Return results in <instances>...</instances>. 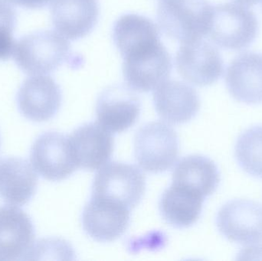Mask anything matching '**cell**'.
Returning <instances> with one entry per match:
<instances>
[{"mask_svg":"<svg viewBox=\"0 0 262 261\" xmlns=\"http://www.w3.org/2000/svg\"><path fill=\"white\" fill-rule=\"evenodd\" d=\"M131 90L125 86H112L98 98V124L112 133L125 131L135 124L140 115V100Z\"/></svg>","mask_w":262,"mask_h":261,"instance_id":"obj_11","label":"cell"},{"mask_svg":"<svg viewBox=\"0 0 262 261\" xmlns=\"http://www.w3.org/2000/svg\"><path fill=\"white\" fill-rule=\"evenodd\" d=\"M16 6H23L28 9H39L47 6L52 0H5Z\"/></svg>","mask_w":262,"mask_h":261,"instance_id":"obj_23","label":"cell"},{"mask_svg":"<svg viewBox=\"0 0 262 261\" xmlns=\"http://www.w3.org/2000/svg\"><path fill=\"white\" fill-rule=\"evenodd\" d=\"M226 84L231 95L246 104L262 102V55L246 53L228 67Z\"/></svg>","mask_w":262,"mask_h":261,"instance_id":"obj_17","label":"cell"},{"mask_svg":"<svg viewBox=\"0 0 262 261\" xmlns=\"http://www.w3.org/2000/svg\"><path fill=\"white\" fill-rule=\"evenodd\" d=\"M18 103L27 119L38 123L49 121L61 106L59 86L49 76L36 75L28 78L18 92Z\"/></svg>","mask_w":262,"mask_h":261,"instance_id":"obj_13","label":"cell"},{"mask_svg":"<svg viewBox=\"0 0 262 261\" xmlns=\"http://www.w3.org/2000/svg\"><path fill=\"white\" fill-rule=\"evenodd\" d=\"M34 239L33 225L26 212L16 207H0V261L24 259Z\"/></svg>","mask_w":262,"mask_h":261,"instance_id":"obj_14","label":"cell"},{"mask_svg":"<svg viewBox=\"0 0 262 261\" xmlns=\"http://www.w3.org/2000/svg\"><path fill=\"white\" fill-rule=\"evenodd\" d=\"M134 149L136 159L142 170L162 173L169 170L178 159V136L175 130L165 123H149L136 134Z\"/></svg>","mask_w":262,"mask_h":261,"instance_id":"obj_4","label":"cell"},{"mask_svg":"<svg viewBox=\"0 0 262 261\" xmlns=\"http://www.w3.org/2000/svg\"><path fill=\"white\" fill-rule=\"evenodd\" d=\"M121 55L124 79L132 90H154L170 75L172 58L160 38L133 44Z\"/></svg>","mask_w":262,"mask_h":261,"instance_id":"obj_1","label":"cell"},{"mask_svg":"<svg viewBox=\"0 0 262 261\" xmlns=\"http://www.w3.org/2000/svg\"><path fill=\"white\" fill-rule=\"evenodd\" d=\"M212 15V7L207 0H160L157 8L160 29L182 43L207 35Z\"/></svg>","mask_w":262,"mask_h":261,"instance_id":"obj_2","label":"cell"},{"mask_svg":"<svg viewBox=\"0 0 262 261\" xmlns=\"http://www.w3.org/2000/svg\"><path fill=\"white\" fill-rule=\"evenodd\" d=\"M176 67L185 81L200 87L214 84L223 72L220 52L203 38L182 43Z\"/></svg>","mask_w":262,"mask_h":261,"instance_id":"obj_7","label":"cell"},{"mask_svg":"<svg viewBox=\"0 0 262 261\" xmlns=\"http://www.w3.org/2000/svg\"><path fill=\"white\" fill-rule=\"evenodd\" d=\"M235 156L245 171L262 177V127L249 129L240 136L235 146Z\"/></svg>","mask_w":262,"mask_h":261,"instance_id":"obj_21","label":"cell"},{"mask_svg":"<svg viewBox=\"0 0 262 261\" xmlns=\"http://www.w3.org/2000/svg\"><path fill=\"white\" fill-rule=\"evenodd\" d=\"M220 232L231 242L243 245L262 241V206L253 201L238 199L225 205L217 217Z\"/></svg>","mask_w":262,"mask_h":261,"instance_id":"obj_8","label":"cell"},{"mask_svg":"<svg viewBox=\"0 0 262 261\" xmlns=\"http://www.w3.org/2000/svg\"><path fill=\"white\" fill-rule=\"evenodd\" d=\"M204 196L187 187L172 183L162 196L160 211L163 219L177 228H186L198 221Z\"/></svg>","mask_w":262,"mask_h":261,"instance_id":"obj_19","label":"cell"},{"mask_svg":"<svg viewBox=\"0 0 262 261\" xmlns=\"http://www.w3.org/2000/svg\"><path fill=\"white\" fill-rule=\"evenodd\" d=\"M52 22L64 38L76 40L86 36L96 25L98 0H53Z\"/></svg>","mask_w":262,"mask_h":261,"instance_id":"obj_16","label":"cell"},{"mask_svg":"<svg viewBox=\"0 0 262 261\" xmlns=\"http://www.w3.org/2000/svg\"><path fill=\"white\" fill-rule=\"evenodd\" d=\"M31 160L35 170L50 181L67 179L78 169L68 137L55 132L45 133L35 140Z\"/></svg>","mask_w":262,"mask_h":261,"instance_id":"obj_9","label":"cell"},{"mask_svg":"<svg viewBox=\"0 0 262 261\" xmlns=\"http://www.w3.org/2000/svg\"><path fill=\"white\" fill-rule=\"evenodd\" d=\"M219 182L220 176L215 163L201 156L182 159L172 175V183L187 187L205 198L214 193Z\"/></svg>","mask_w":262,"mask_h":261,"instance_id":"obj_20","label":"cell"},{"mask_svg":"<svg viewBox=\"0 0 262 261\" xmlns=\"http://www.w3.org/2000/svg\"><path fill=\"white\" fill-rule=\"evenodd\" d=\"M70 55V44L63 35L54 31H42L26 35L14 49L18 67L28 75H46L58 68Z\"/></svg>","mask_w":262,"mask_h":261,"instance_id":"obj_3","label":"cell"},{"mask_svg":"<svg viewBox=\"0 0 262 261\" xmlns=\"http://www.w3.org/2000/svg\"><path fill=\"white\" fill-rule=\"evenodd\" d=\"M154 101L159 116L170 124L188 122L200 108L195 89L173 80H166L156 88Z\"/></svg>","mask_w":262,"mask_h":261,"instance_id":"obj_15","label":"cell"},{"mask_svg":"<svg viewBox=\"0 0 262 261\" xmlns=\"http://www.w3.org/2000/svg\"><path fill=\"white\" fill-rule=\"evenodd\" d=\"M258 21L252 11L244 5L224 3L212 8L208 35L226 49H243L256 36Z\"/></svg>","mask_w":262,"mask_h":261,"instance_id":"obj_5","label":"cell"},{"mask_svg":"<svg viewBox=\"0 0 262 261\" xmlns=\"http://www.w3.org/2000/svg\"><path fill=\"white\" fill-rule=\"evenodd\" d=\"M83 228L98 242L117 240L127 231L130 209L124 205L104 198L92 196L82 216Z\"/></svg>","mask_w":262,"mask_h":261,"instance_id":"obj_10","label":"cell"},{"mask_svg":"<svg viewBox=\"0 0 262 261\" xmlns=\"http://www.w3.org/2000/svg\"><path fill=\"white\" fill-rule=\"evenodd\" d=\"M146 189V179L134 165L110 162L97 173L92 196L104 198L132 209L138 205Z\"/></svg>","mask_w":262,"mask_h":261,"instance_id":"obj_6","label":"cell"},{"mask_svg":"<svg viewBox=\"0 0 262 261\" xmlns=\"http://www.w3.org/2000/svg\"><path fill=\"white\" fill-rule=\"evenodd\" d=\"M16 15L15 10L7 3L0 0V60L6 61L15 49L13 31Z\"/></svg>","mask_w":262,"mask_h":261,"instance_id":"obj_22","label":"cell"},{"mask_svg":"<svg viewBox=\"0 0 262 261\" xmlns=\"http://www.w3.org/2000/svg\"><path fill=\"white\" fill-rule=\"evenodd\" d=\"M68 139L78 168L98 170L107 163L113 153L114 139L111 132L98 123L79 127Z\"/></svg>","mask_w":262,"mask_h":261,"instance_id":"obj_12","label":"cell"},{"mask_svg":"<svg viewBox=\"0 0 262 261\" xmlns=\"http://www.w3.org/2000/svg\"><path fill=\"white\" fill-rule=\"evenodd\" d=\"M38 176L29 162L20 158L0 161V196L6 203L23 205L36 191Z\"/></svg>","mask_w":262,"mask_h":261,"instance_id":"obj_18","label":"cell"},{"mask_svg":"<svg viewBox=\"0 0 262 261\" xmlns=\"http://www.w3.org/2000/svg\"><path fill=\"white\" fill-rule=\"evenodd\" d=\"M240 4L244 5V6H252L258 3L259 0H237Z\"/></svg>","mask_w":262,"mask_h":261,"instance_id":"obj_24","label":"cell"}]
</instances>
